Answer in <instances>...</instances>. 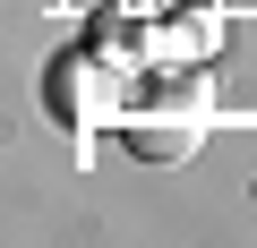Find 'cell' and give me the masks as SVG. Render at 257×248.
Wrapping results in <instances>:
<instances>
[{
    "mask_svg": "<svg viewBox=\"0 0 257 248\" xmlns=\"http://www.w3.org/2000/svg\"><path fill=\"white\" fill-rule=\"evenodd\" d=\"M120 146L138 154V163H189L206 146V86H172V103H146V111H128L120 120Z\"/></svg>",
    "mask_w": 257,
    "mask_h": 248,
    "instance_id": "1",
    "label": "cell"
},
{
    "mask_svg": "<svg viewBox=\"0 0 257 248\" xmlns=\"http://www.w3.org/2000/svg\"><path fill=\"white\" fill-rule=\"evenodd\" d=\"M52 111H69V120H103V111H111V77L86 69V60H60V69H52Z\"/></svg>",
    "mask_w": 257,
    "mask_h": 248,
    "instance_id": "2",
    "label": "cell"
}]
</instances>
